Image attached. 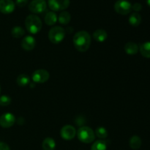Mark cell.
<instances>
[{"instance_id": "cell-1", "label": "cell", "mask_w": 150, "mask_h": 150, "mask_svg": "<svg viewBox=\"0 0 150 150\" xmlns=\"http://www.w3.org/2000/svg\"><path fill=\"white\" fill-rule=\"evenodd\" d=\"M73 45L79 52H85L91 45V36L86 31H79L73 36Z\"/></svg>"}, {"instance_id": "cell-2", "label": "cell", "mask_w": 150, "mask_h": 150, "mask_svg": "<svg viewBox=\"0 0 150 150\" xmlns=\"http://www.w3.org/2000/svg\"><path fill=\"white\" fill-rule=\"evenodd\" d=\"M25 26L28 32L32 35L38 33L42 29L41 19L36 15H29L25 20Z\"/></svg>"}, {"instance_id": "cell-3", "label": "cell", "mask_w": 150, "mask_h": 150, "mask_svg": "<svg viewBox=\"0 0 150 150\" xmlns=\"http://www.w3.org/2000/svg\"><path fill=\"white\" fill-rule=\"evenodd\" d=\"M77 136L79 140L84 144L92 143L95 139V133L93 130L87 126L80 127L78 130Z\"/></svg>"}, {"instance_id": "cell-4", "label": "cell", "mask_w": 150, "mask_h": 150, "mask_svg": "<svg viewBox=\"0 0 150 150\" xmlns=\"http://www.w3.org/2000/svg\"><path fill=\"white\" fill-rule=\"evenodd\" d=\"M65 37V30L61 26H54L48 32L49 40L54 44H59L64 40Z\"/></svg>"}, {"instance_id": "cell-5", "label": "cell", "mask_w": 150, "mask_h": 150, "mask_svg": "<svg viewBox=\"0 0 150 150\" xmlns=\"http://www.w3.org/2000/svg\"><path fill=\"white\" fill-rule=\"evenodd\" d=\"M114 10L118 14L125 15L129 14L132 10V4L127 0H117L114 4Z\"/></svg>"}, {"instance_id": "cell-6", "label": "cell", "mask_w": 150, "mask_h": 150, "mask_svg": "<svg viewBox=\"0 0 150 150\" xmlns=\"http://www.w3.org/2000/svg\"><path fill=\"white\" fill-rule=\"evenodd\" d=\"M47 4L45 0H32L29 4V10L35 14L42 13L46 10Z\"/></svg>"}, {"instance_id": "cell-7", "label": "cell", "mask_w": 150, "mask_h": 150, "mask_svg": "<svg viewBox=\"0 0 150 150\" xmlns=\"http://www.w3.org/2000/svg\"><path fill=\"white\" fill-rule=\"evenodd\" d=\"M50 78V74L46 70L44 69H39L36 70L32 73V79L35 83H43L48 81Z\"/></svg>"}, {"instance_id": "cell-8", "label": "cell", "mask_w": 150, "mask_h": 150, "mask_svg": "<svg viewBox=\"0 0 150 150\" xmlns=\"http://www.w3.org/2000/svg\"><path fill=\"white\" fill-rule=\"evenodd\" d=\"M69 5L70 0H48V6L54 12L66 10Z\"/></svg>"}, {"instance_id": "cell-9", "label": "cell", "mask_w": 150, "mask_h": 150, "mask_svg": "<svg viewBox=\"0 0 150 150\" xmlns=\"http://www.w3.org/2000/svg\"><path fill=\"white\" fill-rule=\"evenodd\" d=\"M60 135L63 139L66 141H70L75 138L76 135V130L73 126L70 125H67L61 129Z\"/></svg>"}, {"instance_id": "cell-10", "label": "cell", "mask_w": 150, "mask_h": 150, "mask_svg": "<svg viewBox=\"0 0 150 150\" xmlns=\"http://www.w3.org/2000/svg\"><path fill=\"white\" fill-rule=\"evenodd\" d=\"M16 122V117L11 113H5L0 117V125L4 128L12 127Z\"/></svg>"}, {"instance_id": "cell-11", "label": "cell", "mask_w": 150, "mask_h": 150, "mask_svg": "<svg viewBox=\"0 0 150 150\" xmlns=\"http://www.w3.org/2000/svg\"><path fill=\"white\" fill-rule=\"evenodd\" d=\"M16 4L13 0H0V12L3 14H10L15 10Z\"/></svg>"}, {"instance_id": "cell-12", "label": "cell", "mask_w": 150, "mask_h": 150, "mask_svg": "<svg viewBox=\"0 0 150 150\" xmlns=\"http://www.w3.org/2000/svg\"><path fill=\"white\" fill-rule=\"evenodd\" d=\"M21 45L22 48L24 49L25 51H32V50L35 48V45H36L35 38L33 36H32V35L26 36L22 40L21 42Z\"/></svg>"}, {"instance_id": "cell-13", "label": "cell", "mask_w": 150, "mask_h": 150, "mask_svg": "<svg viewBox=\"0 0 150 150\" xmlns=\"http://www.w3.org/2000/svg\"><path fill=\"white\" fill-rule=\"evenodd\" d=\"M107 38H108V34H107L106 31L104 30V29H97L93 33V38L97 42H104L107 39Z\"/></svg>"}, {"instance_id": "cell-14", "label": "cell", "mask_w": 150, "mask_h": 150, "mask_svg": "<svg viewBox=\"0 0 150 150\" xmlns=\"http://www.w3.org/2000/svg\"><path fill=\"white\" fill-rule=\"evenodd\" d=\"M139 50V47L136 42H128L125 45V51L126 54L129 55H134L138 53Z\"/></svg>"}, {"instance_id": "cell-15", "label": "cell", "mask_w": 150, "mask_h": 150, "mask_svg": "<svg viewBox=\"0 0 150 150\" xmlns=\"http://www.w3.org/2000/svg\"><path fill=\"white\" fill-rule=\"evenodd\" d=\"M42 147L43 150H54L56 148V142L52 138H45L42 144Z\"/></svg>"}, {"instance_id": "cell-16", "label": "cell", "mask_w": 150, "mask_h": 150, "mask_svg": "<svg viewBox=\"0 0 150 150\" xmlns=\"http://www.w3.org/2000/svg\"><path fill=\"white\" fill-rule=\"evenodd\" d=\"M58 18H57V14L54 12L51 11L46 13L45 16V22L48 26H53L57 23Z\"/></svg>"}, {"instance_id": "cell-17", "label": "cell", "mask_w": 150, "mask_h": 150, "mask_svg": "<svg viewBox=\"0 0 150 150\" xmlns=\"http://www.w3.org/2000/svg\"><path fill=\"white\" fill-rule=\"evenodd\" d=\"M142 139L138 136H132L130 139V141H129V145H130V148L134 150L139 149L142 146Z\"/></svg>"}, {"instance_id": "cell-18", "label": "cell", "mask_w": 150, "mask_h": 150, "mask_svg": "<svg viewBox=\"0 0 150 150\" xmlns=\"http://www.w3.org/2000/svg\"><path fill=\"white\" fill-rule=\"evenodd\" d=\"M16 83L21 87L26 86L30 83V78L26 74H21L16 79Z\"/></svg>"}, {"instance_id": "cell-19", "label": "cell", "mask_w": 150, "mask_h": 150, "mask_svg": "<svg viewBox=\"0 0 150 150\" xmlns=\"http://www.w3.org/2000/svg\"><path fill=\"white\" fill-rule=\"evenodd\" d=\"M129 23L133 26H138L142 23V16L138 13H133L129 17Z\"/></svg>"}, {"instance_id": "cell-20", "label": "cell", "mask_w": 150, "mask_h": 150, "mask_svg": "<svg viewBox=\"0 0 150 150\" xmlns=\"http://www.w3.org/2000/svg\"><path fill=\"white\" fill-rule=\"evenodd\" d=\"M139 51L144 57L150 59V41L142 44L139 47Z\"/></svg>"}, {"instance_id": "cell-21", "label": "cell", "mask_w": 150, "mask_h": 150, "mask_svg": "<svg viewBox=\"0 0 150 150\" xmlns=\"http://www.w3.org/2000/svg\"><path fill=\"white\" fill-rule=\"evenodd\" d=\"M71 20V16L67 11H62L58 16V21L61 24L67 25Z\"/></svg>"}, {"instance_id": "cell-22", "label": "cell", "mask_w": 150, "mask_h": 150, "mask_svg": "<svg viewBox=\"0 0 150 150\" xmlns=\"http://www.w3.org/2000/svg\"><path fill=\"white\" fill-rule=\"evenodd\" d=\"M11 35L15 38H21L25 35V30L21 26H14L11 30Z\"/></svg>"}, {"instance_id": "cell-23", "label": "cell", "mask_w": 150, "mask_h": 150, "mask_svg": "<svg viewBox=\"0 0 150 150\" xmlns=\"http://www.w3.org/2000/svg\"><path fill=\"white\" fill-rule=\"evenodd\" d=\"M91 150H107V144L103 140L96 141L92 144Z\"/></svg>"}, {"instance_id": "cell-24", "label": "cell", "mask_w": 150, "mask_h": 150, "mask_svg": "<svg viewBox=\"0 0 150 150\" xmlns=\"http://www.w3.org/2000/svg\"><path fill=\"white\" fill-rule=\"evenodd\" d=\"M95 134L98 136L99 139H105L108 137V131L106 129L103 127H99L96 129L95 130Z\"/></svg>"}, {"instance_id": "cell-25", "label": "cell", "mask_w": 150, "mask_h": 150, "mask_svg": "<svg viewBox=\"0 0 150 150\" xmlns=\"http://www.w3.org/2000/svg\"><path fill=\"white\" fill-rule=\"evenodd\" d=\"M11 103V98L7 95H2L0 97V105L7 106Z\"/></svg>"}, {"instance_id": "cell-26", "label": "cell", "mask_w": 150, "mask_h": 150, "mask_svg": "<svg viewBox=\"0 0 150 150\" xmlns=\"http://www.w3.org/2000/svg\"><path fill=\"white\" fill-rule=\"evenodd\" d=\"M29 0H16V4L18 7H23L28 4Z\"/></svg>"}, {"instance_id": "cell-27", "label": "cell", "mask_w": 150, "mask_h": 150, "mask_svg": "<svg viewBox=\"0 0 150 150\" xmlns=\"http://www.w3.org/2000/svg\"><path fill=\"white\" fill-rule=\"evenodd\" d=\"M132 10H133L134 11H136V13L137 12H139L141 11V10H142V4H140V3H135L133 5H132Z\"/></svg>"}, {"instance_id": "cell-28", "label": "cell", "mask_w": 150, "mask_h": 150, "mask_svg": "<svg viewBox=\"0 0 150 150\" xmlns=\"http://www.w3.org/2000/svg\"><path fill=\"white\" fill-rule=\"evenodd\" d=\"M0 150H10V149L6 143L0 142Z\"/></svg>"}, {"instance_id": "cell-29", "label": "cell", "mask_w": 150, "mask_h": 150, "mask_svg": "<svg viewBox=\"0 0 150 150\" xmlns=\"http://www.w3.org/2000/svg\"><path fill=\"white\" fill-rule=\"evenodd\" d=\"M146 3H147L148 6L150 7V0H146Z\"/></svg>"}, {"instance_id": "cell-30", "label": "cell", "mask_w": 150, "mask_h": 150, "mask_svg": "<svg viewBox=\"0 0 150 150\" xmlns=\"http://www.w3.org/2000/svg\"><path fill=\"white\" fill-rule=\"evenodd\" d=\"M0 93H1V87H0Z\"/></svg>"}]
</instances>
